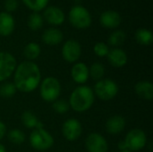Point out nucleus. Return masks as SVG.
<instances>
[{
    "mask_svg": "<svg viewBox=\"0 0 153 152\" xmlns=\"http://www.w3.org/2000/svg\"><path fill=\"white\" fill-rule=\"evenodd\" d=\"M40 80V70L34 62L23 61L16 66L13 76L16 90L24 93L31 92L37 89Z\"/></svg>",
    "mask_w": 153,
    "mask_h": 152,
    "instance_id": "f257e3e1",
    "label": "nucleus"
},
{
    "mask_svg": "<svg viewBox=\"0 0 153 152\" xmlns=\"http://www.w3.org/2000/svg\"><path fill=\"white\" fill-rule=\"evenodd\" d=\"M94 99L95 94L89 86H78L70 95L69 106L76 112H85L91 108Z\"/></svg>",
    "mask_w": 153,
    "mask_h": 152,
    "instance_id": "f03ea898",
    "label": "nucleus"
},
{
    "mask_svg": "<svg viewBox=\"0 0 153 152\" xmlns=\"http://www.w3.org/2000/svg\"><path fill=\"white\" fill-rule=\"evenodd\" d=\"M40 96L43 100L47 102H54L58 99L61 92V85L59 81L55 77L45 78L39 88Z\"/></svg>",
    "mask_w": 153,
    "mask_h": 152,
    "instance_id": "7ed1b4c3",
    "label": "nucleus"
},
{
    "mask_svg": "<svg viewBox=\"0 0 153 152\" xmlns=\"http://www.w3.org/2000/svg\"><path fill=\"white\" fill-rule=\"evenodd\" d=\"M30 143L37 151H46L54 145V138L43 127L35 128L30 134Z\"/></svg>",
    "mask_w": 153,
    "mask_h": 152,
    "instance_id": "20e7f679",
    "label": "nucleus"
},
{
    "mask_svg": "<svg viewBox=\"0 0 153 152\" xmlns=\"http://www.w3.org/2000/svg\"><path fill=\"white\" fill-rule=\"evenodd\" d=\"M69 22L77 29H87L91 24V15L82 5H74L69 12Z\"/></svg>",
    "mask_w": 153,
    "mask_h": 152,
    "instance_id": "39448f33",
    "label": "nucleus"
},
{
    "mask_svg": "<svg viewBox=\"0 0 153 152\" xmlns=\"http://www.w3.org/2000/svg\"><path fill=\"white\" fill-rule=\"evenodd\" d=\"M94 92L100 99L103 101H108L113 99L117 95L118 86L110 79L100 80L94 86Z\"/></svg>",
    "mask_w": 153,
    "mask_h": 152,
    "instance_id": "423d86ee",
    "label": "nucleus"
},
{
    "mask_svg": "<svg viewBox=\"0 0 153 152\" xmlns=\"http://www.w3.org/2000/svg\"><path fill=\"white\" fill-rule=\"evenodd\" d=\"M127 150L131 151H137L143 149L147 142L145 133L141 129H133L126 136L124 140Z\"/></svg>",
    "mask_w": 153,
    "mask_h": 152,
    "instance_id": "0eeeda50",
    "label": "nucleus"
},
{
    "mask_svg": "<svg viewBox=\"0 0 153 152\" xmlns=\"http://www.w3.org/2000/svg\"><path fill=\"white\" fill-rule=\"evenodd\" d=\"M16 59L7 52H0V82L8 79L16 68Z\"/></svg>",
    "mask_w": 153,
    "mask_h": 152,
    "instance_id": "6e6552de",
    "label": "nucleus"
},
{
    "mask_svg": "<svg viewBox=\"0 0 153 152\" xmlns=\"http://www.w3.org/2000/svg\"><path fill=\"white\" fill-rule=\"evenodd\" d=\"M82 133V127L79 120L75 118L67 119L62 126V133L64 137L69 141L74 142L80 138Z\"/></svg>",
    "mask_w": 153,
    "mask_h": 152,
    "instance_id": "1a4fd4ad",
    "label": "nucleus"
},
{
    "mask_svg": "<svg viewBox=\"0 0 153 152\" xmlns=\"http://www.w3.org/2000/svg\"><path fill=\"white\" fill-rule=\"evenodd\" d=\"M82 55L81 44L74 39H69L65 42L62 47V56L68 63L76 62Z\"/></svg>",
    "mask_w": 153,
    "mask_h": 152,
    "instance_id": "9d476101",
    "label": "nucleus"
},
{
    "mask_svg": "<svg viewBox=\"0 0 153 152\" xmlns=\"http://www.w3.org/2000/svg\"><path fill=\"white\" fill-rule=\"evenodd\" d=\"M85 147L88 152H107L108 150L107 140L97 133H92L87 136Z\"/></svg>",
    "mask_w": 153,
    "mask_h": 152,
    "instance_id": "9b49d317",
    "label": "nucleus"
},
{
    "mask_svg": "<svg viewBox=\"0 0 153 152\" xmlns=\"http://www.w3.org/2000/svg\"><path fill=\"white\" fill-rule=\"evenodd\" d=\"M100 22L105 28L115 29L121 23V16L114 10H107L100 14Z\"/></svg>",
    "mask_w": 153,
    "mask_h": 152,
    "instance_id": "f8f14e48",
    "label": "nucleus"
},
{
    "mask_svg": "<svg viewBox=\"0 0 153 152\" xmlns=\"http://www.w3.org/2000/svg\"><path fill=\"white\" fill-rule=\"evenodd\" d=\"M107 57H108L109 64L113 67H117V68H120V67L125 66L127 63V60H128L126 53L123 49L118 48V47H116V48L109 50Z\"/></svg>",
    "mask_w": 153,
    "mask_h": 152,
    "instance_id": "ddd939ff",
    "label": "nucleus"
},
{
    "mask_svg": "<svg viewBox=\"0 0 153 152\" xmlns=\"http://www.w3.org/2000/svg\"><path fill=\"white\" fill-rule=\"evenodd\" d=\"M44 18L52 25H60L65 21L64 12L56 6H48L44 11Z\"/></svg>",
    "mask_w": 153,
    "mask_h": 152,
    "instance_id": "4468645a",
    "label": "nucleus"
},
{
    "mask_svg": "<svg viewBox=\"0 0 153 152\" xmlns=\"http://www.w3.org/2000/svg\"><path fill=\"white\" fill-rule=\"evenodd\" d=\"M14 19L7 12H0V35L6 37L13 33L14 30Z\"/></svg>",
    "mask_w": 153,
    "mask_h": 152,
    "instance_id": "2eb2a0df",
    "label": "nucleus"
},
{
    "mask_svg": "<svg viewBox=\"0 0 153 152\" xmlns=\"http://www.w3.org/2000/svg\"><path fill=\"white\" fill-rule=\"evenodd\" d=\"M71 75L76 83L83 84L89 79V68L84 63H77L72 67Z\"/></svg>",
    "mask_w": 153,
    "mask_h": 152,
    "instance_id": "dca6fc26",
    "label": "nucleus"
},
{
    "mask_svg": "<svg viewBox=\"0 0 153 152\" xmlns=\"http://www.w3.org/2000/svg\"><path fill=\"white\" fill-rule=\"evenodd\" d=\"M42 40L48 46H56L62 42L64 39L63 32L56 28L47 29L42 34Z\"/></svg>",
    "mask_w": 153,
    "mask_h": 152,
    "instance_id": "f3484780",
    "label": "nucleus"
},
{
    "mask_svg": "<svg viewBox=\"0 0 153 152\" xmlns=\"http://www.w3.org/2000/svg\"><path fill=\"white\" fill-rule=\"evenodd\" d=\"M126 127V120L121 116H113L106 123V130L108 133H120Z\"/></svg>",
    "mask_w": 153,
    "mask_h": 152,
    "instance_id": "a211bd4d",
    "label": "nucleus"
},
{
    "mask_svg": "<svg viewBox=\"0 0 153 152\" xmlns=\"http://www.w3.org/2000/svg\"><path fill=\"white\" fill-rule=\"evenodd\" d=\"M135 93L142 99L146 100H152L153 99V85L148 81H142L134 86Z\"/></svg>",
    "mask_w": 153,
    "mask_h": 152,
    "instance_id": "6ab92c4d",
    "label": "nucleus"
},
{
    "mask_svg": "<svg viewBox=\"0 0 153 152\" xmlns=\"http://www.w3.org/2000/svg\"><path fill=\"white\" fill-rule=\"evenodd\" d=\"M21 120L22 125L29 129H35V128H39L43 127V124L40 123L35 114H33L30 111H25L22 114Z\"/></svg>",
    "mask_w": 153,
    "mask_h": 152,
    "instance_id": "aec40b11",
    "label": "nucleus"
},
{
    "mask_svg": "<svg viewBox=\"0 0 153 152\" xmlns=\"http://www.w3.org/2000/svg\"><path fill=\"white\" fill-rule=\"evenodd\" d=\"M40 55V47L36 42L28 43L23 49V56L27 58V61H33L37 59Z\"/></svg>",
    "mask_w": 153,
    "mask_h": 152,
    "instance_id": "412c9836",
    "label": "nucleus"
},
{
    "mask_svg": "<svg viewBox=\"0 0 153 152\" xmlns=\"http://www.w3.org/2000/svg\"><path fill=\"white\" fill-rule=\"evenodd\" d=\"M135 39L141 45L149 46L153 42L152 32L144 28L139 29L135 32Z\"/></svg>",
    "mask_w": 153,
    "mask_h": 152,
    "instance_id": "4be33fe9",
    "label": "nucleus"
},
{
    "mask_svg": "<svg viewBox=\"0 0 153 152\" xmlns=\"http://www.w3.org/2000/svg\"><path fill=\"white\" fill-rule=\"evenodd\" d=\"M105 73V67L101 63H93L89 70V75L94 81L102 80Z\"/></svg>",
    "mask_w": 153,
    "mask_h": 152,
    "instance_id": "5701e85b",
    "label": "nucleus"
},
{
    "mask_svg": "<svg viewBox=\"0 0 153 152\" xmlns=\"http://www.w3.org/2000/svg\"><path fill=\"white\" fill-rule=\"evenodd\" d=\"M126 33L123 30H117L110 34L108 37V44L113 47H119L124 44L126 40Z\"/></svg>",
    "mask_w": 153,
    "mask_h": 152,
    "instance_id": "b1692460",
    "label": "nucleus"
},
{
    "mask_svg": "<svg viewBox=\"0 0 153 152\" xmlns=\"http://www.w3.org/2000/svg\"><path fill=\"white\" fill-rule=\"evenodd\" d=\"M28 26L31 30H38L43 26V17L39 13H32L28 19Z\"/></svg>",
    "mask_w": 153,
    "mask_h": 152,
    "instance_id": "393cba45",
    "label": "nucleus"
},
{
    "mask_svg": "<svg viewBox=\"0 0 153 152\" xmlns=\"http://www.w3.org/2000/svg\"><path fill=\"white\" fill-rule=\"evenodd\" d=\"M23 4L30 10L39 12L46 8L49 0H22Z\"/></svg>",
    "mask_w": 153,
    "mask_h": 152,
    "instance_id": "a878e982",
    "label": "nucleus"
},
{
    "mask_svg": "<svg viewBox=\"0 0 153 152\" xmlns=\"http://www.w3.org/2000/svg\"><path fill=\"white\" fill-rule=\"evenodd\" d=\"M8 140L16 145H21L25 141V134L19 129H13L7 134Z\"/></svg>",
    "mask_w": 153,
    "mask_h": 152,
    "instance_id": "bb28decb",
    "label": "nucleus"
},
{
    "mask_svg": "<svg viewBox=\"0 0 153 152\" xmlns=\"http://www.w3.org/2000/svg\"><path fill=\"white\" fill-rule=\"evenodd\" d=\"M16 87L12 82H4L0 86V95L4 98H11L16 92Z\"/></svg>",
    "mask_w": 153,
    "mask_h": 152,
    "instance_id": "cd10ccee",
    "label": "nucleus"
},
{
    "mask_svg": "<svg viewBox=\"0 0 153 152\" xmlns=\"http://www.w3.org/2000/svg\"><path fill=\"white\" fill-rule=\"evenodd\" d=\"M53 109L58 114H65L69 110V103L65 99H56L53 102Z\"/></svg>",
    "mask_w": 153,
    "mask_h": 152,
    "instance_id": "c85d7f7f",
    "label": "nucleus"
},
{
    "mask_svg": "<svg viewBox=\"0 0 153 152\" xmlns=\"http://www.w3.org/2000/svg\"><path fill=\"white\" fill-rule=\"evenodd\" d=\"M93 51H94V53L98 56L103 57V56H108V54L109 52V47L104 42H98V43H96L94 45Z\"/></svg>",
    "mask_w": 153,
    "mask_h": 152,
    "instance_id": "c756f323",
    "label": "nucleus"
},
{
    "mask_svg": "<svg viewBox=\"0 0 153 152\" xmlns=\"http://www.w3.org/2000/svg\"><path fill=\"white\" fill-rule=\"evenodd\" d=\"M18 6H19V4L17 0H5L4 1V9L9 13L12 12H14L18 8Z\"/></svg>",
    "mask_w": 153,
    "mask_h": 152,
    "instance_id": "7c9ffc66",
    "label": "nucleus"
},
{
    "mask_svg": "<svg viewBox=\"0 0 153 152\" xmlns=\"http://www.w3.org/2000/svg\"><path fill=\"white\" fill-rule=\"evenodd\" d=\"M5 133H6V126L2 121H0V140L4 138Z\"/></svg>",
    "mask_w": 153,
    "mask_h": 152,
    "instance_id": "2f4dec72",
    "label": "nucleus"
},
{
    "mask_svg": "<svg viewBox=\"0 0 153 152\" xmlns=\"http://www.w3.org/2000/svg\"><path fill=\"white\" fill-rule=\"evenodd\" d=\"M117 147H118L119 151L127 150V147H126V142H125V141H121V142H119V143H118Z\"/></svg>",
    "mask_w": 153,
    "mask_h": 152,
    "instance_id": "473e14b6",
    "label": "nucleus"
},
{
    "mask_svg": "<svg viewBox=\"0 0 153 152\" xmlns=\"http://www.w3.org/2000/svg\"><path fill=\"white\" fill-rule=\"evenodd\" d=\"M0 152H6V150H5L4 146H3L1 143H0Z\"/></svg>",
    "mask_w": 153,
    "mask_h": 152,
    "instance_id": "72a5a7b5",
    "label": "nucleus"
},
{
    "mask_svg": "<svg viewBox=\"0 0 153 152\" xmlns=\"http://www.w3.org/2000/svg\"><path fill=\"white\" fill-rule=\"evenodd\" d=\"M119 152H132L131 151H129V150H124V151H120Z\"/></svg>",
    "mask_w": 153,
    "mask_h": 152,
    "instance_id": "f704fd0d",
    "label": "nucleus"
}]
</instances>
